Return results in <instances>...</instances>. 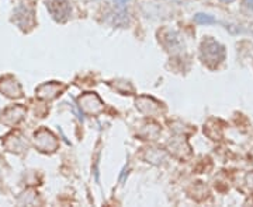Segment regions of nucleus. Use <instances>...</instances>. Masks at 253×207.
Segmentation results:
<instances>
[{
    "instance_id": "obj_1",
    "label": "nucleus",
    "mask_w": 253,
    "mask_h": 207,
    "mask_svg": "<svg viewBox=\"0 0 253 207\" xmlns=\"http://www.w3.org/2000/svg\"><path fill=\"white\" fill-rule=\"evenodd\" d=\"M201 59L208 66L214 67L220 64V62L224 59V48L214 40H207L201 45Z\"/></svg>"
},
{
    "instance_id": "obj_2",
    "label": "nucleus",
    "mask_w": 253,
    "mask_h": 207,
    "mask_svg": "<svg viewBox=\"0 0 253 207\" xmlns=\"http://www.w3.org/2000/svg\"><path fill=\"white\" fill-rule=\"evenodd\" d=\"M48 10L56 21H66L71 16V7L65 0H53L48 4Z\"/></svg>"
},
{
    "instance_id": "obj_3",
    "label": "nucleus",
    "mask_w": 253,
    "mask_h": 207,
    "mask_svg": "<svg viewBox=\"0 0 253 207\" xmlns=\"http://www.w3.org/2000/svg\"><path fill=\"white\" fill-rule=\"evenodd\" d=\"M35 143L41 148V151H53L58 145L56 139L47 130H42L35 136Z\"/></svg>"
},
{
    "instance_id": "obj_4",
    "label": "nucleus",
    "mask_w": 253,
    "mask_h": 207,
    "mask_svg": "<svg viewBox=\"0 0 253 207\" xmlns=\"http://www.w3.org/2000/svg\"><path fill=\"white\" fill-rule=\"evenodd\" d=\"M13 20L16 21V24L19 25L21 22V20H25L27 22V27H31L32 24H34V17H32V11L30 9H27V7H24V6H20L16 13H14V19ZM24 22V21H23ZM23 22H21L20 28L23 27Z\"/></svg>"
},
{
    "instance_id": "obj_5",
    "label": "nucleus",
    "mask_w": 253,
    "mask_h": 207,
    "mask_svg": "<svg viewBox=\"0 0 253 207\" xmlns=\"http://www.w3.org/2000/svg\"><path fill=\"white\" fill-rule=\"evenodd\" d=\"M58 91H61V88H58L56 84H45L38 90V94L42 98H47V95H48V98H53V97H56Z\"/></svg>"
},
{
    "instance_id": "obj_6",
    "label": "nucleus",
    "mask_w": 253,
    "mask_h": 207,
    "mask_svg": "<svg viewBox=\"0 0 253 207\" xmlns=\"http://www.w3.org/2000/svg\"><path fill=\"white\" fill-rule=\"evenodd\" d=\"M196 21L199 22V24H214L215 22V19L214 17H211V16H208V14H201V13H199L197 16H196Z\"/></svg>"
},
{
    "instance_id": "obj_7",
    "label": "nucleus",
    "mask_w": 253,
    "mask_h": 207,
    "mask_svg": "<svg viewBox=\"0 0 253 207\" xmlns=\"http://www.w3.org/2000/svg\"><path fill=\"white\" fill-rule=\"evenodd\" d=\"M246 181H248V186H249V189L253 190V172L246 175Z\"/></svg>"
},
{
    "instance_id": "obj_8",
    "label": "nucleus",
    "mask_w": 253,
    "mask_h": 207,
    "mask_svg": "<svg viewBox=\"0 0 253 207\" xmlns=\"http://www.w3.org/2000/svg\"><path fill=\"white\" fill-rule=\"evenodd\" d=\"M245 3H246V6H248V7L253 9V0H245Z\"/></svg>"
},
{
    "instance_id": "obj_9",
    "label": "nucleus",
    "mask_w": 253,
    "mask_h": 207,
    "mask_svg": "<svg viewBox=\"0 0 253 207\" xmlns=\"http://www.w3.org/2000/svg\"><path fill=\"white\" fill-rule=\"evenodd\" d=\"M222 1H227V3H231V1H233V0H222Z\"/></svg>"
}]
</instances>
